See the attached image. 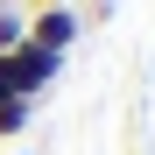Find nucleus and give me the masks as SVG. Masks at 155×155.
I'll use <instances>...</instances> for the list:
<instances>
[{
	"label": "nucleus",
	"instance_id": "f257e3e1",
	"mask_svg": "<svg viewBox=\"0 0 155 155\" xmlns=\"http://www.w3.org/2000/svg\"><path fill=\"white\" fill-rule=\"evenodd\" d=\"M0 64H7L14 92H28V99H42V92H49V85L64 78V57H49V49H35L28 35H21L14 49H0Z\"/></svg>",
	"mask_w": 155,
	"mask_h": 155
},
{
	"label": "nucleus",
	"instance_id": "f03ea898",
	"mask_svg": "<svg viewBox=\"0 0 155 155\" xmlns=\"http://www.w3.org/2000/svg\"><path fill=\"white\" fill-rule=\"evenodd\" d=\"M28 35L35 49H49V57H71L78 35H85V21H78V7H28Z\"/></svg>",
	"mask_w": 155,
	"mask_h": 155
},
{
	"label": "nucleus",
	"instance_id": "7ed1b4c3",
	"mask_svg": "<svg viewBox=\"0 0 155 155\" xmlns=\"http://www.w3.org/2000/svg\"><path fill=\"white\" fill-rule=\"evenodd\" d=\"M35 120V99H0V141H21Z\"/></svg>",
	"mask_w": 155,
	"mask_h": 155
},
{
	"label": "nucleus",
	"instance_id": "20e7f679",
	"mask_svg": "<svg viewBox=\"0 0 155 155\" xmlns=\"http://www.w3.org/2000/svg\"><path fill=\"white\" fill-rule=\"evenodd\" d=\"M28 7H78V0H28Z\"/></svg>",
	"mask_w": 155,
	"mask_h": 155
},
{
	"label": "nucleus",
	"instance_id": "39448f33",
	"mask_svg": "<svg viewBox=\"0 0 155 155\" xmlns=\"http://www.w3.org/2000/svg\"><path fill=\"white\" fill-rule=\"evenodd\" d=\"M7 155H28V148H7Z\"/></svg>",
	"mask_w": 155,
	"mask_h": 155
}]
</instances>
